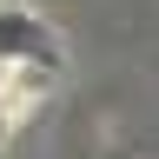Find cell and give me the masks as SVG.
I'll use <instances>...</instances> for the list:
<instances>
[{"instance_id": "6da1fadb", "label": "cell", "mask_w": 159, "mask_h": 159, "mask_svg": "<svg viewBox=\"0 0 159 159\" xmlns=\"http://www.w3.org/2000/svg\"><path fill=\"white\" fill-rule=\"evenodd\" d=\"M27 60L53 66V60H60V40L47 33V20H40V13L7 7V13H0V66H27Z\"/></svg>"}]
</instances>
